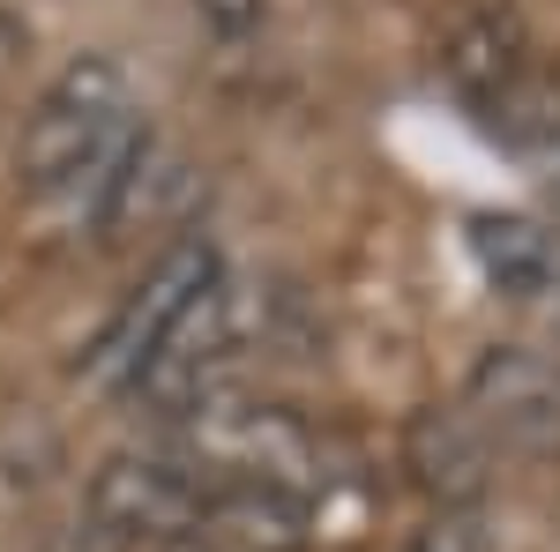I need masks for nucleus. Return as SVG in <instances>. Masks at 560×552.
Masks as SVG:
<instances>
[{"label": "nucleus", "mask_w": 560, "mask_h": 552, "mask_svg": "<svg viewBox=\"0 0 560 552\" xmlns=\"http://www.w3.org/2000/svg\"><path fill=\"white\" fill-rule=\"evenodd\" d=\"M135 128H142V120H135V90H128V75H120V60L83 52V60H68V68L45 83V97L31 105L23 142H15V172H23V187H31L38 202H60V195Z\"/></svg>", "instance_id": "f257e3e1"}, {"label": "nucleus", "mask_w": 560, "mask_h": 552, "mask_svg": "<svg viewBox=\"0 0 560 552\" xmlns=\"http://www.w3.org/2000/svg\"><path fill=\"white\" fill-rule=\"evenodd\" d=\"M217 284H224V255H217V239L179 232L173 247H165V255L135 277V292L113 306V321H105V329H97V343L83 351V381L128 396V388L150 374V359L173 343V329L217 292Z\"/></svg>", "instance_id": "f03ea898"}, {"label": "nucleus", "mask_w": 560, "mask_h": 552, "mask_svg": "<svg viewBox=\"0 0 560 552\" xmlns=\"http://www.w3.org/2000/svg\"><path fill=\"white\" fill-rule=\"evenodd\" d=\"M210 493L217 485L179 448H128L90 478V530L113 552H173L195 538Z\"/></svg>", "instance_id": "7ed1b4c3"}, {"label": "nucleus", "mask_w": 560, "mask_h": 552, "mask_svg": "<svg viewBox=\"0 0 560 552\" xmlns=\"http://www.w3.org/2000/svg\"><path fill=\"white\" fill-rule=\"evenodd\" d=\"M464 411L509 456H560V359L530 343H493L471 366Z\"/></svg>", "instance_id": "20e7f679"}, {"label": "nucleus", "mask_w": 560, "mask_h": 552, "mask_svg": "<svg viewBox=\"0 0 560 552\" xmlns=\"http://www.w3.org/2000/svg\"><path fill=\"white\" fill-rule=\"evenodd\" d=\"M441 75L448 90L471 105L478 120L493 105H509L530 75H538V52H530V31L509 0H464L441 31Z\"/></svg>", "instance_id": "39448f33"}, {"label": "nucleus", "mask_w": 560, "mask_h": 552, "mask_svg": "<svg viewBox=\"0 0 560 552\" xmlns=\"http://www.w3.org/2000/svg\"><path fill=\"white\" fill-rule=\"evenodd\" d=\"M493 456L501 448L486 441V425L464 403H427L404 425V470L419 478V493L433 508H478L493 485Z\"/></svg>", "instance_id": "423d86ee"}, {"label": "nucleus", "mask_w": 560, "mask_h": 552, "mask_svg": "<svg viewBox=\"0 0 560 552\" xmlns=\"http://www.w3.org/2000/svg\"><path fill=\"white\" fill-rule=\"evenodd\" d=\"M314 538V501L284 493V485H217L195 522V552H306Z\"/></svg>", "instance_id": "0eeeda50"}, {"label": "nucleus", "mask_w": 560, "mask_h": 552, "mask_svg": "<svg viewBox=\"0 0 560 552\" xmlns=\"http://www.w3.org/2000/svg\"><path fill=\"white\" fill-rule=\"evenodd\" d=\"M471 261L486 269V284L501 298H546L560 284V232H546L538 216L516 210L471 216Z\"/></svg>", "instance_id": "6e6552de"}, {"label": "nucleus", "mask_w": 560, "mask_h": 552, "mask_svg": "<svg viewBox=\"0 0 560 552\" xmlns=\"http://www.w3.org/2000/svg\"><path fill=\"white\" fill-rule=\"evenodd\" d=\"M404 552H493L486 508H433V522L411 538Z\"/></svg>", "instance_id": "1a4fd4ad"}, {"label": "nucleus", "mask_w": 560, "mask_h": 552, "mask_svg": "<svg viewBox=\"0 0 560 552\" xmlns=\"http://www.w3.org/2000/svg\"><path fill=\"white\" fill-rule=\"evenodd\" d=\"M202 8V23H210L217 38H247L261 23V0H195Z\"/></svg>", "instance_id": "9d476101"}]
</instances>
